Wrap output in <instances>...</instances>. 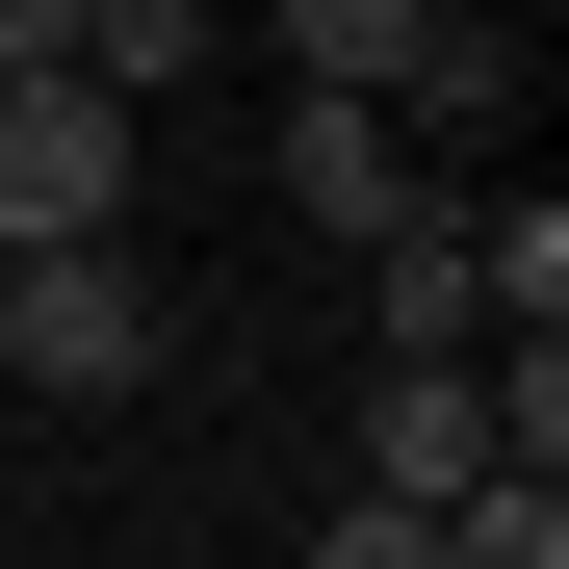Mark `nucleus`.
<instances>
[{
    "mask_svg": "<svg viewBox=\"0 0 569 569\" xmlns=\"http://www.w3.org/2000/svg\"><path fill=\"white\" fill-rule=\"evenodd\" d=\"M284 104H440V130H492L518 104V27H466V0H284Z\"/></svg>",
    "mask_w": 569,
    "mask_h": 569,
    "instance_id": "1",
    "label": "nucleus"
},
{
    "mask_svg": "<svg viewBox=\"0 0 569 569\" xmlns=\"http://www.w3.org/2000/svg\"><path fill=\"white\" fill-rule=\"evenodd\" d=\"M130 208V104L104 78H0V259H104Z\"/></svg>",
    "mask_w": 569,
    "mask_h": 569,
    "instance_id": "2",
    "label": "nucleus"
},
{
    "mask_svg": "<svg viewBox=\"0 0 569 569\" xmlns=\"http://www.w3.org/2000/svg\"><path fill=\"white\" fill-rule=\"evenodd\" d=\"M0 389H156V284L130 259H0Z\"/></svg>",
    "mask_w": 569,
    "mask_h": 569,
    "instance_id": "3",
    "label": "nucleus"
},
{
    "mask_svg": "<svg viewBox=\"0 0 569 569\" xmlns=\"http://www.w3.org/2000/svg\"><path fill=\"white\" fill-rule=\"evenodd\" d=\"M492 492V415H466V362H389L362 389V518H466Z\"/></svg>",
    "mask_w": 569,
    "mask_h": 569,
    "instance_id": "4",
    "label": "nucleus"
},
{
    "mask_svg": "<svg viewBox=\"0 0 569 569\" xmlns=\"http://www.w3.org/2000/svg\"><path fill=\"white\" fill-rule=\"evenodd\" d=\"M362 337H389V362H492V259H466V208L362 233Z\"/></svg>",
    "mask_w": 569,
    "mask_h": 569,
    "instance_id": "5",
    "label": "nucleus"
},
{
    "mask_svg": "<svg viewBox=\"0 0 569 569\" xmlns=\"http://www.w3.org/2000/svg\"><path fill=\"white\" fill-rule=\"evenodd\" d=\"M284 208H311V233H415V156L362 104H284Z\"/></svg>",
    "mask_w": 569,
    "mask_h": 569,
    "instance_id": "6",
    "label": "nucleus"
},
{
    "mask_svg": "<svg viewBox=\"0 0 569 569\" xmlns=\"http://www.w3.org/2000/svg\"><path fill=\"white\" fill-rule=\"evenodd\" d=\"M52 78H104V104H130V78H208V27H181V0H78Z\"/></svg>",
    "mask_w": 569,
    "mask_h": 569,
    "instance_id": "7",
    "label": "nucleus"
},
{
    "mask_svg": "<svg viewBox=\"0 0 569 569\" xmlns=\"http://www.w3.org/2000/svg\"><path fill=\"white\" fill-rule=\"evenodd\" d=\"M440 569H569V492H518V466H492V492L440 518Z\"/></svg>",
    "mask_w": 569,
    "mask_h": 569,
    "instance_id": "8",
    "label": "nucleus"
},
{
    "mask_svg": "<svg viewBox=\"0 0 569 569\" xmlns=\"http://www.w3.org/2000/svg\"><path fill=\"white\" fill-rule=\"evenodd\" d=\"M311 569H440V518H362V492H311Z\"/></svg>",
    "mask_w": 569,
    "mask_h": 569,
    "instance_id": "9",
    "label": "nucleus"
},
{
    "mask_svg": "<svg viewBox=\"0 0 569 569\" xmlns=\"http://www.w3.org/2000/svg\"><path fill=\"white\" fill-rule=\"evenodd\" d=\"M52 52H78V0H0V78H52Z\"/></svg>",
    "mask_w": 569,
    "mask_h": 569,
    "instance_id": "10",
    "label": "nucleus"
}]
</instances>
